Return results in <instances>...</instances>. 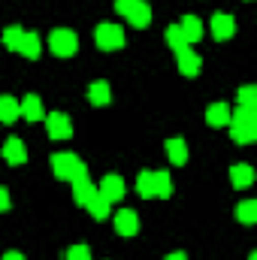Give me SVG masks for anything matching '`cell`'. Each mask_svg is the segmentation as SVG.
<instances>
[{
    "instance_id": "obj_1",
    "label": "cell",
    "mask_w": 257,
    "mask_h": 260,
    "mask_svg": "<svg viewBox=\"0 0 257 260\" xmlns=\"http://www.w3.org/2000/svg\"><path fill=\"white\" fill-rule=\"evenodd\" d=\"M230 136L236 139V142H242V145H248V142H254L257 139V109L251 106H239L236 112H230Z\"/></svg>"
},
{
    "instance_id": "obj_2",
    "label": "cell",
    "mask_w": 257,
    "mask_h": 260,
    "mask_svg": "<svg viewBox=\"0 0 257 260\" xmlns=\"http://www.w3.org/2000/svg\"><path fill=\"white\" fill-rule=\"evenodd\" d=\"M52 170H55L58 179H67V182H73V179H79V176L88 173V167H85L73 151H58V154H52Z\"/></svg>"
},
{
    "instance_id": "obj_3",
    "label": "cell",
    "mask_w": 257,
    "mask_h": 260,
    "mask_svg": "<svg viewBox=\"0 0 257 260\" xmlns=\"http://www.w3.org/2000/svg\"><path fill=\"white\" fill-rule=\"evenodd\" d=\"M115 9L127 18L133 27H148L151 24V6L145 0H115Z\"/></svg>"
},
{
    "instance_id": "obj_4",
    "label": "cell",
    "mask_w": 257,
    "mask_h": 260,
    "mask_svg": "<svg viewBox=\"0 0 257 260\" xmlns=\"http://www.w3.org/2000/svg\"><path fill=\"white\" fill-rule=\"evenodd\" d=\"M49 49H52L58 58H73V55L79 52V37H76V30H70V27H55V30L49 34Z\"/></svg>"
},
{
    "instance_id": "obj_5",
    "label": "cell",
    "mask_w": 257,
    "mask_h": 260,
    "mask_svg": "<svg viewBox=\"0 0 257 260\" xmlns=\"http://www.w3.org/2000/svg\"><path fill=\"white\" fill-rule=\"evenodd\" d=\"M94 40H97V46H100L103 52L121 49V46H124V27H121V24H112V21H103V24H97Z\"/></svg>"
},
{
    "instance_id": "obj_6",
    "label": "cell",
    "mask_w": 257,
    "mask_h": 260,
    "mask_svg": "<svg viewBox=\"0 0 257 260\" xmlns=\"http://www.w3.org/2000/svg\"><path fill=\"white\" fill-rule=\"evenodd\" d=\"M124 179L118 176V173H109V176H103L100 179V185H97V194L103 197V200H109V203H118L121 197H124Z\"/></svg>"
},
{
    "instance_id": "obj_7",
    "label": "cell",
    "mask_w": 257,
    "mask_h": 260,
    "mask_svg": "<svg viewBox=\"0 0 257 260\" xmlns=\"http://www.w3.org/2000/svg\"><path fill=\"white\" fill-rule=\"evenodd\" d=\"M46 130H49L52 139H70L73 136V121L64 112H49L46 115Z\"/></svg>"
},
{
    "instance_id": "obj_8",
    "label": "cell",
    "mask_w": 257,
    "mask_h": 260,
    "mask_svg": "<svg viewBox=\"0 0 257 260\" xmlns=\"http://www.w3.org/2000/svg\"><path fill=\"white\" fill-rule=\"evenodd\" d=\"M115 230H118V236H136L139 233V215L133 209H118L115 212Z\"/></svg>"
},
{
    "instance_id": "obj_9",
    "label": "cell",
    "mask_w": 257,
    "mask_h": 260,
    "mask_svg": "<svg viewBox=\"0 0 257 260\" xmlns=\"http://www.w3.org/2000/svg\"><path fill=\"white\" fill-rule=\"evenodd\" d=\"M236 34V18L227 12H215L212 15V37L215 40H230Z\"/></svg>"
},
{
    "instance_id": "obj_10",
    "label": "cell",
    "mask_w": 257,
    "mask_h": 260,
    "mask_svg": "<svg viewBox=\"0 0 257 260\" xmlns=\"http://www.w3.org/2000/svg\"><path fill=\"white\" fill-rule=\"evenodd\" d=\"M3 160L12 164V167H18V164L27 160V148H24V142H21L18 136H9V139L3 142Z\"/></svg>"
},
{
    "instance_id": "obj_11",
    "label": "cell",
    "mask_w": 257,
    "mask_h": 260,
    "mask_svg": "<svg viewBox=\"0 0 257 260\" xmlns=\"http://www.w3.org/2000/svg\"><path fill=\"white\" fill-rule=\"evenodd\" d=\"M176 58H179V73H182V76H197V73H200V67H203L200 55L194 52L191 46L179 49V52H176Z\"/></svg>"
},
{
    "instance_id": "obj_12",
    "label": "cell",
    "mask_w": 257,
    "mask_h": 260,
    "mask_svg": "<svg viewBox=\"0 0 257 260\" xmlns=\"http://www.w3.org/2000/svg\"><path fill=\"white\" fill-rule=\"evenodd\" d=\"M18 106H21V115H24L27 121H40V118H46V109H43L40 94H27L24 100H18Z\"/></svg>"
},
{
    "instance_id": "obj_13",
    "label": "cell",
    "mask_w": 257,
    "mask_h": 260,
    "mask_svg": "<svg viewBox=\"0 0 257 260\" xmlns=\"http://www.w3.org/2000/svg\"><path fill=\"white\" fill-rule=\"evenodd\" d=\"M94 194H97V188H94V182L88 179V173L79 176V179H73V200H76L79 206H85Z\"/></svg>"
},
{
    "instance_id": "obj_14",
    "label": "cell",
    "mask_w": 257,
    "mask_h": 260,
    "mask_svg": "<svg viewBox=\"0 0 257 260\" xmlns=\"http://www.w3.org/2000/svg\"><path fill=\"white\" fill-rule=\"evenodd\" d=\"M18 52L24 55V58H40V52H43V43H40V34L37 30H24V37H21V46H18Z\"/></svg>"
},
{
    "instance_id": "obj_15",
    "label": "cell",
    "mask_w": 257,
    "mask_h": 260,
    "mask_svg": "<svg viewBox=\"0 0 257 260\" xmlns=\"http://www.w3.org/2000/svg\"><path fill=\"white\" fill-rule=\"evenodd\" d=\"M88 100H91L94 106H106V103L112 100V91H109V82H103V79H97V82H91V85H88Z\"/></svg>"
},
{
    "instance_id": "obj_16",
    "label": "cell",
    "mask_w": 257,
    "mask_h": 260,
    "mask_svg": "<svg viewBox=\"0 0 257 260\" xmlns=\"http://www.w3.org/2000/svg\"><path fill=\"white\" fill-rule=\"evenodd\" d=\"M206 121L212 124V127H224V124H230V106L227 103H212L209 109H206Z\"/></svg>"
},
{
    "instance_id": "obj_17",
    "label": "cell",
    "mask_w": 257,
    "mask_h": 260,
    "mask_svg": "<svg viewBox=\"0 0 257 260\" xmlns=\"http://www.w3.org/2000/svg\"><path fill=\"white\" fill-rule=\"evenodd\" d=\"M167 154H170V160L176 167H185L188 164V145H185V139H179V136L167 139Z\"/></svg>"
},
{
    "instance_id": "obj_18",
    "label": "cell",
    "mask_w": 257,
    "mask_h": 260,
    "mask_svg": "<svg viewBox=\"0 0 257 260\" xmlns=\"http://www.w3.org/2000/svg\"><path fill=\"white\" fill-rule=\"evenodd\" d=\"M230 182H233V188H248L254 182V170L248 164H233L230 167Z\"/></svg>"
},
{
    "instance_id": "obj_19",
    "label": "cell",
    "mask_w": 257,
    "mask_h": 260,
    "mask_svg": "<svg viewBox=\"0 0 257 260\" xmlns=\"http://www.w3.org/2000/svg\"><path fill=\"white\" fill-rule=\"evenodd\" d=\"M18 115H21L18 100H15V97H9V94H0V121H3V124H12Z\"/></svg>"
},
{
    "instance_id": "obj_20",
    "label": "cell",
    "mask_w": 257,
    "mask_h": 260,
    "mask_svg": "<svg viewBox=\"0 0 257 260\" xmlns=\"http://www.w3.org/2000/svg\"><path fill=\"white\" fill-rule=\"evenodd\" d=\"M179 27H182V34H185L188 46L197 43V40H203V21H200L197 15H185V18L179 21Z\"/></svg>"
},
{
    "instance_id": "obj_21",
    "label": "cell",
    "mask_w": 257,
    "mask_h": 260,
    "mask_svg": "<svg viewBox=\"0 0 257 260\" xmlns=\"http://www.w3.org/2000/svg\"><path fill=\"white\" fill-rule=\"evenodd\" d=\"M151 185H154V197H160V200H167V197H173V179H170V173H164V170H151Z\"/></svg>"
},
{
    "instance_id": "obj_22",
    "label": "cell",
    "mask_w": 257,
    "mask_h": 260,
    "mask_svg": "<svg viewBox=\"0 0 257 260\" xmlns=\"http://www.w3.org/2000/svg\"><path fill=\"white\" fill-rule=\"evenodd\" d=\"M21 37H24V27H21V24H9V27H3V46H6L9 52H18Z\"/></svg>"
},
{
    "instance_id": "obj_23",
    "label": "cell",
    "mask_w": 257,
    "mask_h": 260,
    "mask_svg": "<svg viewBox=\"0 0 257 260\" xmlns=\"http://www.w3.org/2000/svg\"><path fill=\"white\" fill-rule=\"evenodd\" d=\"M85 209H88V212H91V215H94L97 221H103V218L109 215V209H112V203H109V200H103L100 194H94L91 200H88V203H85Z\"/></svg>"
},
{
    "instance_id": "obj_24",
    "label": "cell",
    "mask_w": 257,
    "mask_h": 260,
    "mask_svg": "<svg viewBox=\"0 0 257 260\" xmlns=\"http://www.w3.org/2000/svg\"><path fill=\"white\" fill-rule=\"evenodd\" d=\"M236 218H239L242 224H254L257 221V200H242V203L236 206Z\"/></svg>"
},
{
    "instance_id": "obj_25",
    "label": "cell",
    "mask_w": 257,
    "mask_h": 260,
    "mask_svg": "<svg viewBox=\"0 0 257 260\" xmlns=\"http://www.w3.org/2000/svg\"><path fill=\"white\" fill-rule=\"evenodd\" d=\"M167 43H170V49H173V52H179V49H185V46H188V40H185V34H182V27H179V24H170V27H167Z\"/></svg>"
},
{
    "instance_id": "obj_26",
    "label": "cell",
    "mask_w": 257,
    "mask_h": 260,
    "mask_svg": "<svg viewBox=\"0 0 257 260\" xmlns=\"http://www.w3.org/2000/svg\"><path fill=\"white\" fill-rule=\"evenodd\" d=\"M136 191H139V197H154V185H151V170H142L139 176H136Z\"/></svg>"
},
{
    "instance_id": "obj_27",
    "label": "cell",
    "mask_w": 257,
    "mask_h": 260,
    "mask_svg": "<svg viewBox=\"0 0 257 260\" xmlns=\"http://www.w3.org/2000/svg\"><path fill=\"white\" fill-rule=\"evenodd\" d=\"M239 106L257 109V88L254 85H242V88H239Z\"/></svg>"
},
{
    "instance_id": "obj_28",
    "label": "cell",
    "mask_w": 257,
    "mask_h": 260,
    "mask_svg": "<svg viewBox=\"0 0 257 260\" xmlns=\"http://www.w3.org/2000/svg\"><path fill=\"white\" fill-rule=\"evenodd\" d=\"M67 260H91V248H88L85 242L70 245V248H67Z\"/></svg>"
},
{
    "instance_id": "obj_29",
    "label": "cell",
    "mask_w": 257,
    "mask_h": 260,
    "mask_svg": "<svg viewBox=\"0 0 257 260\" xmlns=\"http://www.w3.org/2000/svg\"><path fill=\"white\" fill-rule=\"evenodd\" d=\"M6 209H9V191L0 188V212H6Z\"/></svg>"
},
{
    "instance_id": "obj_30",
    "label": "cell",
    "mask_w": 257,
    "mask_h": 260,
    "mask_svg": "<svg viewBox=\"0 0 257 260\" xmlns=\"http://www.w3.org/2000/svg\"><path fill=\"white\" fill-rule=\"evenodd\" d=\"M3 260H27V257H24L21 251H6V254H3Z\"/></svg>"
},
{
    "instance_id": "obj_31",
    "label": "cell",
    "mask_w": 257,
    "mask_h": 260,
    "mask_svg": "<svg viewBox=\"0 0 257 260\" xmlns=\"http://www.w3.org/2000/svg\"><path fill=\"white\" fill-rule=\"evenodd\" d=\"M167 260H188L185 251H173V254H167Z\"/></svg>"
},
{
    "instance_id": "obj_32",
    "label": "cell",
    "mask_w": 257,
    "mask_h": 260,
    "mask_svg": "<svg viewBox=\"0 0 257 260\" xmlns=\"http://www.w3.org/2000/svg\"><path fill=\"white\" fill-rule=\"evenodd\" d=\"M248 260H257V251H251V254H248Z\"/></svg>"
}]
</instances>
